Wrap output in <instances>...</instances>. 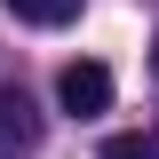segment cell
Segmentation results:
<instances>
[{"label":"cell","instance_id":"cell-3","mask_svg":"<svg viewBox=\"0 0 159 159\" xmlns=\"http://www.w3.org/2000/svg\"><path fill=\"white\" fill-rule=\"evenodd\" d=\"M0 8H8V16H16V24H48V32L80 16V0H0Z\"/></svg>","mask_w":159,"mask_h":159},{"label":"cell","instance_id":"cell-2","mask_svg":"<svg viewBox=\"0 0 159 159\" xmlns=\"http://www.w3.org/2000/svg\"><path fill=\"white\" fill-rule=\"evenodd\" d=\"M40 151V111L24 88H0V159H32Z\"/></svg>","mask_w":159,"mask_h":159},{"label":"cell","instance_id":"cell-4","mask_svg":"<svg viewBox=\"0 0 159 159\" xmlns=\"http://www.w3.org/2000/svg\"><path fill=\"white\" fill-rule=\"evenodd\" d=\"M103 159H159V135H111Z\"/></svg>","mask_w":159,"mask_h":159},{"label":"cell","instance_id":"cell-1","mask_svg":"<svg viewBox=\"0 0 159 159\" xmlns=\"http://www.w3.org/2000/svg\"><path fill=\"white\" fill-rule=\"evenodd\" d=\"M56 103L72 119H96V111H111V72L103 64H64V80H56Z\"/></svg>","mask_w":159,"mask_h":159}]
</instances>
